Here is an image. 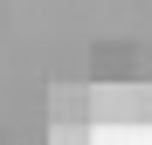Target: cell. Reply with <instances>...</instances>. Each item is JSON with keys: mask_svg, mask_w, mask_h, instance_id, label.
<instances>
[{"mask_svg": "<svg viewBox=\"0 0 152 145\" xmlns=\"http://www.w3.org/2000/svg\"><path fill=\"white\" fill-rule=\"evenodd\" d=\"M48 145H104V125H48Z\"/></svg>", "mask_w": 152, "mask_h": 145, "instance_id": "1", "label": "cell"}]
</instances>
